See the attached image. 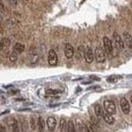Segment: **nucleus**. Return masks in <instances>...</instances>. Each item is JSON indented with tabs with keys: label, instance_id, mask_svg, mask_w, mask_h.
Returning <instances> with one entry per match:
<instances>
[{
	"label": "nucleus",
	"instance_id": "nucleus-9",
	"mask_svg": "<svg viewBox=\"0 0 132 132\" xmlns=\"http://www.w3.org/2000/svg\"><path fill=\"white\" fill-rule=\"evenodd\" d=\"M7 124H8V126L10 127V129H11L12 131H19L18 123H17V121H16L14 118H8Z\"/></svg>",
	"mask_w": 132,
	"mask_h": 132
},
{
	"label": "nucleus",
	"instance_id": "nucleus-13",
	"mask_svg": "<svg viewBox=\"0 0 132 132\" xmlns=\"http://www.w3.org/2000/svg\"><path fill=\"white\" fill-rule=\"evenodd\" d=\"M94 109H95V113H96V115L98 116V117H100V118H103V116H104V114H105V112H104V110H103V107L101 105H99V104H96V105L94 106Z\"/></svg>",
	"mask_w": 132,
	"mask_h": 132
},
{
	"label": "nucleus",
	"instance_id": "nucleus-10",
	"mask_svg": "<svg viewBox=\"0 0 132 132\" xmlns=\"http://www.w3.org/2000/svg\"><path fill=\"white\" fill-rule=\"evenodd\" d=\"M123 40H124V43H125V46H127V48L132 49V36L127 33V32H124L123 33Z\"/></svg>",
	"mask_w": 132,
	"mask_h": 132
},
{
	"label": "nucleus",
	"instance_id": "nucleus-1",
	"mask_svg": "<svg viewBox=\"0 0 132 132\" xmlns=\"http://www.w3.org/2000/svg\"><path fill=\"white\" fill-rule=\"evenodd\" d=\"M106 52L105 49H103L101 46H98L95 50V58H96V61L98 63H104L106 61Z\"/></svg>",
	"mask_w": 132,
	"mask_h": 132
},
{
	"label": "nucleus",
	"instance_id": "nucleus-2",
	"mask_svg": "<svg viewBox=\"0 0 132 132\" xmlns=\"http://www.w3.org/2000/svg\"><path fill=\"white\" fill-rule=\"evenodd\" d=\"M113 40H114V43H115V46L117 47V49L123 50L125 48L124 40H123V38H121V36L117 32H114L113 33Z\"/></svg>",
	"mask_w": 132,
	"mask_h": 132
},
{
	"label": "nucleus",
	"instance_id": "nucleus-11",
	"mask_svg": "<svg viewBox=\"0 0 132 132\" xmlns=\"http://www.w3.org/2000/svg\"><path fill=\"white\" fill-rule=\"evenodd\" d=\"M10 46V41L8 39H1V43H0V50L1 53H4V51L6 52L8 50Z\"/></svg>",
	"mask_w": 132,
	"mask_h": 132
},
{
	"label": "nucleus",
	"instance_id": "nucleus-16",
	"mask_svg": "<svg viewBox=\"0 0 132 132\" xmlns=\"http://www.w3.org/2000/svg\"><path fill=\"white\" fill-rule=\"evenodd\" d=\"M37 125H38V128H39L40 131H44V129H45V121H44V119L42 117H39V119L37 121Z\"/></svg>",
	"mask_w": 132,
	"mask_h": 132
},
{
	"label": "nucleus",
	"instance_id": "nucleus-18",
	"mask_svg": "<svg viewBox=\"0 0 132 132\" xmlns=\"http://www.w3.org/2000/svg\"><path fill=\"white\" fill-rule=\"evenodd\" d=\"M14 51H16V52L18 53H22L25 51V45L24 44H21V43H16L15 44V46H14V49H13Z\"/></svg>",
	"mask_w": 132,
	"mask_h": 132
},
{
	"label": "nucleus",
	"instance_id": "nucleus-5",
	"mask_svg": "<svg viewBox=\"0 0 132 132\" xmlns=\"http://www.w3.org/2000/svg\"><path fill=\"white\" fill-rule=\"evenodd\" d=\"M120 106H121V110L124 114H129L130 113V104L128 102V100L126 98H122L120 100Z\"/></svg>",
	"mask_w": 132,
	"mask_h": 132
},
{
	"label": "nucleus",
	"instance_id": "nucleus-25",
	"mask_svg": "<svg viewBox=\"0 0 132 132\" xmlns=\"http://www.w3.org/2000/svg\"><path fill=\"white\" fill-rule=\"evenodd\" d=\"M1 131L4 132V126H3V125H1Z\"/></svg>",
	"mask_w": 132,
	"mask_h": 132
},
{
	"label": "nucleus",
	"instance_id": "nucleus-17",
	"mask_svg": "<svg viewBox=\"0 0 132 132\" xmlns=\"http://www.w3.org/2000/svg\"><path fill=\"white\" fill-rule=\"evenodd\" d=\"M67 125H68V123H66V120L65 119H61L60 120V124H59L60 131H67Z\"/></svg>",
	"mask_w": 132,
	"mask_h": 132
},
{
	"label": "nucleus",
	"instance_id": "nucleus-4",
	"mask_svg": "<svg viewBox=\"0 0 132 132\" xmlns=\"http://www.w3.org/2000/svg\"><path fill=\"white\" fill-rule=\"evenodd\" d=\"M84 60H85V62L87 63V64H90L93 61H94V58H95V56H94V51H93V49L88 46V47H86L85 49H84Z\"/></svg>",
	"mask_w": 132,
	"mask_h": 132
},
{
	"label": "nucleus",
	"instance_id": "nucleus-19",
	"mask_svg": "<svg viewBox=\"0 0 132 132\" xmlns=\"http://www.w3.org/2000/svg\"><path fill=\"white\" fill-rule=\"evenodd\" d=\"M85 127H86V130L89 132H94L96 130V126L94 125L93 122H89V121H86L85 123Z\"/></svg>",
	"mask_w": 132,
	"mask_h": 132
},
{
	"label": "nucleus",
	"instance_id": "nucleus-26",
	"mask_svg": "<svg viewBox=\"0 0 132 132\" xmlns=\"http://www.w3.org/2000/svg\"><path fill=\"white\" fill-rule=\"evenodd\" d=\"M130 103L132 104V96H131V98H130Z\"/></svg>",
	"mask_w": 132,
	"mask_h": 132
},
{
	"label": "nucleus",
	"instance_id": "nucleus-24",
	"mask_svg": "<svg viewBox=\"0 0 132 132\" xmlns=\"http://www.w3.org/2000/svg\"><path fill=\"white\" fill-rule=\"evenodd\" d=\"M9 3L12 5V6H16L17 5V0H8Z\"/></svg>",
	"mask_w": 132,
	"mask_h": 132
},
{
	"label": "nucleus",
	"instance_id": "nucleus-14",
	"mask_svg": "<svg viewBox=\"0 0 132 132\" xmlns=\"http://www.w3.org/2000/svg\"><path fill=\"white\" fill-rule=\"evenodd\" d=\"M103 119L105 120V122H107V123L110 124V125L114 124V122H115V119L113 118L112 114H110V113H105L104 116H103Z\"/></svg>",
	"mask_w": 132,
	"mask_h": 132
},
{
	"label": "nucleus",
	"instance_id": "nucleus-20",
	"mask_svg": "<svg viewBox=\"0 0 132 132\" xmlns=\"http://www.w3.org/2000/svg\"><path fill=\"white\" fill-rule=\"evenodd\" d=\"M17 55H18V53L13 50L12 52L9 54V61L10 62H15L17 60Z\"/></svg>",
	"mask_w": 132,
	"mask_h": 132
},
{
	"label": "nucleus",
	"instance_id": "nucleus-6",
	"mask_svg": "<svg viewBox=\"0 0 132 132\" xmlns=\"http://www.w3.org/2000/svg\"><path fill=\"white\" fill-rule=\"evenodd\" d=\"M57 61H58V56L55 52V50L51 49L48 54V63H49V65L53 66V65L57 64Z\"/></svg>",
	"mask_w": 132,
	"mask_h": 132
},
{
	"label": "nucleus",
	"instance_id": "nucleus-23",
	"mask_svg": "<svg viewBox=\"0 0 132 132\" xmlns=\"http://www.w3.org/2000/svg\"><path fill=\"white\" fill-rule=\"evenodd\" d=\"M31 127L33 130H36V127H38V125H36V122H35V119L32 118L31 119Z\"/></svg>",
	"mask_w": 132,
	"mask_h": 132
},
{
	"label": "nucleus",
	"instance_id": "nucleus-8",
	"mask_svg": "<svg viewBox=\"0 0 132 132\" xmlns=\"http://www.w3.org/2000/svg\"><path fill=\"white\" fill-rule=\"evenodd\" d=\"M64 53H65V56L66 58L70 59L74 56V48L72 47L71 44H66L65 47H64Z\"/></svg>",
	"mask_w": 132,
	"mask_h": 132
},
{
	"label": "nucleus",
	"instance_id": "nucleus-15",
	"mask_svg": "<svg viewBox=\"0 0 132 132\" xmlns=\"http://www.w3.org/2000/svg\"><path fill=\"white\" fill-rule=\"evenodd\" d=\"M62 92L59 90V89H51V88H48L46 89V95L49 96V97H54V96H57L59 94H61Z\"/></svg>",
	"mask_w": 132,
	"mask_h": 132
},
{
	"label": "nucleus",
	"instance_id": "nucleus-7",
	"mask_svg": "<svg viewBox=\"0 0 132 132\" xmlns=\"http://www.w3.org/2000/svg\"><path fill=\"white\" fill-rule=\"evenodd\" d=\"M103 42H104V49L106 50L107 54L112 55V53H113V43H112V41L108 37H105Z\"/></svg>",
	"mask_w": 132,
	"mask_h": 132
},
{
	"label": "nucleus",
	"instance_id": "nucleus-21",
	"mask_svg": "<svg viewBox=\"0 0 132 132\" xmlns=\"http://www.w3.org/2000/svg\"><path fill=\"white\" fill-rule=\"evenodd\" d=\"M67 131L68 132H74L75 131V128H74V124L73 122L70 120L68 121V125H67Z\"/></svg>",
	"mask_w": 132,
	"mask_h": 132
},
{
	"label": "nucleus",
	"instance_id": "nucleus-3",
	"mask_svg": "<svg viewBox=\"0 0 132 132\" xmlns=\"http://www.w3.org/2000/svg\"><path fill=\"white\" fill-rule=\"evenodd\" d=\"M104 109H105V111L107 113H110L112 115L116 113V106H115L113 101L106 100L104 102Z\"/></svg>",
	"mask_w": 132,
	"mask_h": 132
},
{
	"label": "nucleus",
	"instance_id": "nucleus-22",
	"mask_svg": "<svg viewBox=\"0 0 132 132\" xmlns=\"http://www.w3.org/2000/svg\"><path fill=\"white\" fill-rule=\"evenodd\" d=\"M82 50H83L82 46H79V48H77V59H80L82 57V55H84V51L82 52Z\"/></svg>",
	"mask_w": 132,
	"mask_h": 132
},
{
	"label": "nucleus",
	"instance_id": "nucleus-12",
	"mask_svg": "<svg viewBox=\"0 0 132 132\" xmlns=\"http://www.w3.org/2000/svg\"><path fill=\"white\" fill-rule=\"evenodd\" d=\"M47 126H48V129L50 131L55 130V127H56V119H55V117L51 116V117H49L47 119Z\"/></svg>",
	"mask_w": 132,
	"mask_h": 132
}]
</instances>
